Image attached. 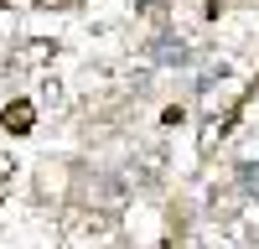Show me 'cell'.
Wrapping results in <instances>:
<instances>
[{"label":"cell","instance_id":"obj_3","mask_svg":"<svg viewBox=\"0 0 259 249\" xmlns=\"http://www.w3.org/2000/svg\"><path fill=\"white\" fill-rule=\"evenodd\" d=\"M239 182L249 187V192H259V166H244V172H239Z\"/></svg>","mask_w":259,"mask_h":249},{"label":"cell","instance_id":"obj_2","mask_svg":"<svg viewBox=\"0 0 259 249\" xmlns=\"http://www.w3.org/2000/svg\"><path fill=\"white\" fill-rule=\"evenodd\" d=\"M218 78H223V68H207V73L197 78V94H207V89H212V83H218Z\"/></svg>","mask_w":259,"mask_h":249},{"label":"cell","instance_id":"obj_1","mask_svg":"<svg viewBox=\"0 0 259 249\" xmlns=\"http://www.w3.org/2000/svg\"><path fill=\"white\" fill-rule=\"evenodd\" d=\"M150 57L166 62V68H177V62H187V42L177 31H161V36H150Z\"/></svg>","mask_w":259,"mask_h":249}]
</instances>
